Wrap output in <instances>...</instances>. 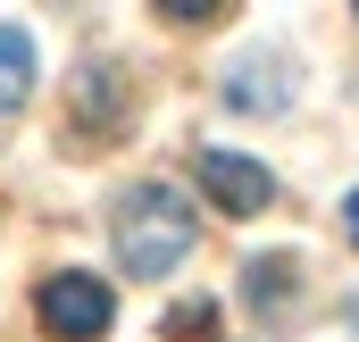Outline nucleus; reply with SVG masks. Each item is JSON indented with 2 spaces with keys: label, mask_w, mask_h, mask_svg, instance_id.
<instances>
[{
  "label": "nucleus",
  "mask_w": 359,
  "mask_h": 342,
  "mask_svg": "<svg viewBox=\"0 0 359 342\" xmlns=\"http://www.w3.org/2000/svg\"><path fill=\"white\" fill-rule=\"evenodd\" d=\"M192 184L226 209V217H259L276 200V175L259 159H234V151H192Z\"/></svg>",
  "instance_id": "nucleus-3"
},
{
  "label": "nucleus",
  "mask_w": 359,
  "mask_h": 342,
  "mask_svg": "<svg viewBox=\"0 0 359 342\" xmlns=\"http://www.w3.org/2000/svg\"><path fill=\"white\" fill-rule=\"evenodd\" d=\"M25 92H34V42L17 25H0V117H17Z\"/></svg>",
  "instance_id": "nucleus-4"
},
{
  "label": "nucleus",
  "mask_w": 359,
  "mask_h": 342,
  "mask_svg": "<svg viewBox=\"0 0 359 342\" xmlns=\"http://www.w3.org/2000/svg\"><path fill=\"white\" fill-rule=\"evenodd\" d=\"M109 234H117L126 275H168V267H184V251H192V209H184L168 184H134V192L117 200Z\"/></svg>",
  "instance_id": "nucleus-1"
},
{
  "label": "nucleus",
  "mask_w": 359,
  "mask_h": 342,
  "mask_svg": "<svg viewBox=\"0 0 359 342\" xmlns=\"http://www.w3.org/2000/svg\"><path fill=\"white\" fill-rule=\"evenodd\" d=\"M34 317H42V334H50V342H100V334H109V317H117V301H109V284H100V275L59 267V275H42Z\"/></svg>",
  "instance_id": "nucleus-2"
},
{
  "label": "nucleus",
  "mask_w": 359,
  "mask_h": 342,
  "mask_svg": "<svg viewBox=\"0 0 359 342\" xmlns=\"http://www.w3.org/2000/svg\"><path fill=\"white\" fill-rule=\"evenodd\" d=\"M343 234H351V242H359V192H351V200H343Z\"/></svg>",
  "instance_id": "nucleus-9"
},
{
  "label": "nucleus",
  "mask_w": 359,
  "mask_h": 342,
  "mask_svg": "<svg viewBox=\"0 0 359 342\" xmlns=\"http://www.w3.org/2000/svg\"><path fill=\"white\" fill-rule=\"evenodd\" d=\"M243 301L251 309H284L292 301V259H251L243 267Z\"/></svg>",
  "instance_id": "nucleus-6"
},
{
  "label": "nucleus",
  "mask_w": 359,
  "mask_h": 342,
  "mask_svg": "<svg viewBox=\"0 0 359 342\" xmlns=\"http://www.w3.org/2000/svg\"><path fill=\"white\" fill-rule=\"evenodd\" d=\"M284 67H276V59H243V67H234V84H226V100H234V109H284Z\"/></svg>",
  "instance_id": "nucleus-5"
},
{
  "label": "nucleus",
  "mask_w": 359,
  "mask_h": 342,
  "mask_svg": "<svg viewBox=\"0 0 359 342\" xmlns=\"http://www.w3.org/2000/svg\"><path fill=\"white\" fill-rule=\"evenodd\" d=\"M159 17H176V25H209V17H226V0H151Z\"/></svg>",
  "instance_id": "nucleus-8"
},
{
  "label": "nucleus",
  "mask_w": 359,
  "mask_h": 342,
  "mask_svg": "<svg viewBox=\"0 0 359 342\" xmlns=\"http://www.w3.org/2000/svg\"><path fill=\"white\" fill-rule=\"evenodd\" d=\"M159 326H168V342H209L217 334V301H176Z\"/></svg>",
  "instance_id": "nucleus-7"
},
{
  "label": "nucleus",
  "mask_w": 359,
  "mask_h": 342,
  "mask_svg": "<svg viewBox=\"0 0 359 342\" xmlns=\"http://www.w3.org/2000/svg\"><path fill=\"white\" fill-rule=\"evenodd\" d=\"M351 8H359V0H351Z\"/></svg>",
  "instance_id": "nucleus-10"
}]
</instances>
